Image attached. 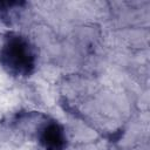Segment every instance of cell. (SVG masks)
<instances>
[{"label": "cell", "instance_id": "cell-1", "mask_svg": "<svg viewBox=\"0 0 150 150\" xmlns=\"http://www.w3.org/2000/svg\"><path fill=\"white\" fill-rule=\"evenodd\" d=\"M1 64L14 75H27L34 67V54L22 38H9L0 50Z\"/></svg>", "mask_w": 150, "mask_h": 150}, {"label": "cell", "instance_id": "cell-2", "mask_svg": "<svg viewBox=\"0 0 150 150\" xmlns=\"http://www.w3.org/2000/svg\"><path fill=\"white\" fill-rule=\"evenodd\" d=\"M41 139L47 150H62L64 143L63 131L59 124L50 123L42 130Z\"/></svg>", "mask_w": 150, "mask_h": 150}]
</instances>
